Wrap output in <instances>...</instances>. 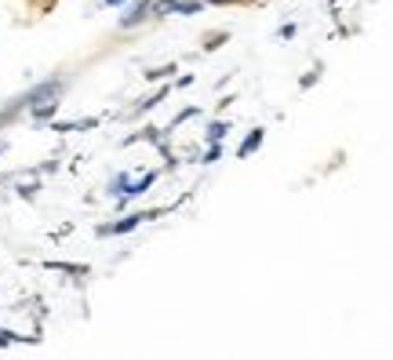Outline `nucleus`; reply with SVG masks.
Listing matches in <instances>:
<instances>
[{
  "label": "nucleus",
  "mask_w": 393,
  "mask_h": 360,
  "mask_svg": "<svg viewBox=\"0 0 393 360\" xmlns=\"http://www.w3.org/2000/svg\"><path fill=\"white\" fill-rule=\"evenodd\" d=\"M66 87H70L66 76H47V81L33 84L30 92H22V95H15V98H8V102H4V109H0V127H8L11 120H19L22 113H30L33 106H41V102H62Z\"/></svg>",
  "instance_id": "nucleus-1"
},
{
  "label": "nucleus",
  "mask_w": 393,
  "mask_h": 360,
  "mask_svg": "<svg viewBox=\"0 0 393 360\" xmlns=\"http://www.w3.org/2000/svg\"><path fill=\"white\" fill-rule=\"evenodd\" d=\"M157 215H164V211H160V208H153V211H131V215L117 218V222H103L95 233H98V237H124V233H131V229H138L142 222H153Z\"/></svg>",
  "instance_id": "nucleus-2"
},
{
  "label": "nucleus",
  "mask_w": 393,
  "mask_h": 360,
  "mask_svg": "<svg viewBox=\"0 0 393 360\" xmlns=\"http://www.w3.org/2000/svg\"><path fill=\"white\" fill-rule=\"evenodd\" d=\"M146 19H149V0H135V4L120 15L117 25H120V30H135V25H142Z\"/></svg>",
  "instance_id": "nucleus-3"
},
{
  "label": "nucleus",
  "mask_w": 393,
  "mask_h": 360,
  "mask_svg": "<svg viewBox=\"0 0 393 360\" xmlns=\"http://www.w3.org/2000/svg\"><path fill=\"white\" fill-rule=\"evenodd\" d=\"M157 178H160L157 171H146L142 178H128V186H124V193H120V197H124V200H131V197H142V193H146L149 186H153Z\"/></svg>",
  "instance_id": "nucleus-4"
},
{
  "label": "nucleus",
  "mask_w": 393,
  "mask_h": 360,
  "mask_svg": "<svg viewBox=\"0 0 393 360\" xmlns=\"http://www.w3.org/2000/svg\"><path fill=\"white\" fill-rule=\"evenodd\" d=\"M262 142H266V131H262V127H255V131H248V138L237 146V157H240V160H244V157H251V153H255Z\"/></svg>",
  "instance_id": "nucleus-5"
},
{
  "label": "nucleus",
  "mask_w": 393,
  "mask_h": 360,
  "mask_svg": "<svg viewBox=\"0 0 393 360\" xmlns=\"http://www.w3.org/2000/svg\"><path fill=\"white\" fill-rule=\"evenodd\" d=\"M168 95H171V84H168V87H160V92H157L153 98H142V102H138V106L131 109V117H142V113H149L153 106H160V102L168 98Z\"/></svg>",
  "instance_id": "nucleus-6"
},
{
  "label": "nucleus",
  "mask_w": 393,
  "mask_h": 360,
  "mask_svg": "<svg viewBox=\"0 0 393 360\" xmlns=\"http://www.w3.org/2000/svg\"><path fill=\"white\" fill-rule=\"evenodd\" d=\"M175 15H204V0H179Z\"/></svg>",
  "instance_id": "nucleus-7"
},
{
  "label": "nucleus",
  "mask_w": 393,
  "mask_h": 360,
  "mask_svg": "<svg viewBox=\"0 0 393 360\" xmlns=\"http://www.w3.org/2000/svg\"><path fill=\"white\" fill-rule=\"evenodd\" d=\"M226 131H230V124H226V120H211L208 131H204V138H208V142H222Z\"/></svg>",
  "instance_id": "nucleus-8"
},
{
  "label": "nucleus",
  "mask_w": 393,
  "mask_h": 360,
  "mask_svg": "<svg viewBox=\"0 0 393 360\" xmlns=\"http://www.w3.org/2000/svg\"><path fill=\"white\" fill-rule=\"evenodd\" d=\"M55 113H59V102H41V106L30 109V117L33 120H47V117H55Z\"/></svg>",
  "instance_id": "nucleus-9"
},
{
  "label": "nucleus",
  "mask_w": 393,
  "mask_h": 360,
  "mask_svg": "<svg viewBox=\"0 0 393 360\" xmlns=\"http://www.w3.org/2000/svg\"><path fill=\"white\" fill-rule=\"evenodd\" d=\"M226 41H230V33H226V30H215V33L204 36V51H219Z\"/></svg>",
  "instance_id": "nucleus-10"
},
{
  "label": "nucleus",
  "mask_w": 393,
  "mask_h": 360,
  "mask_svg": "<svg viewBox=\"0 0 393 360\" xmlns=\"http://www.w3.org/2000/svg\"><path fill=\"white\" fill-rule=\"evenodd\" d=\"M171 73H175V62H171V66H157V70H149V73H146V81H168Z\"/></svg>",
  "instance_id": "nucleus-11"
},
{
  "label": "nucleus",
  "mask_w": 393,
  "mask_h": 360,
  "mask_svg": "<svg viewBox=\"0 0 393 360\" xmlns=\"http://www.w3.org/2000/svg\"><path fill=\"white\" fill-rule=\"evenodd\" d=\"M47 269H62V273H87V266H73V262H44Z\"/></svg>",
  "instance_id": "nucleus-12"
},
{
  "label": "nucleus",
  "mask_w": 393,
  "mask_h": 360,
  "mask_svg": "<svg viewBox=\"0 0 393 360\" xmlns=\"http://www.w3.org/2000/svg\"><path fill=\"white\" fill-rule=\"evenodd\" d=\"M128 178H131L128 171H120V175H117V178H113V182H109V193H117V197H120V193H124V186H128Z\"/></svg>",
  "instance_id": "nucleus-13"
},
{
  "label": "nucleus",
  "mask_w": 393,
  "mask_h": 360,
  "mask_svg": "<svg viewBox=\"0 0 393 360\" xmlns=\"http://www.w3.org/2000/svg\"><path fill=\"white\" fill-rule=\"evenodd\" d=\"M317 81H321V66H317V70H310L306 76H302V81H299V87H302V92H306V87H313Z\"/></svg>",
  "instance_id": "nucleus-14"
},
{
  "label": "nucleus",
  "mask_w": 393,
  "mask_h": 360,
  "mask_svg": "<svg viewBox=\"0 0 393 360\" xmlns=\"http://www.w3.org/2000/svg\"><path fill=\"white\" fill-rule=\"evenodd\" d=\"M36 189H41V186H36V182H19V197H26V200H33V197H36Z\"/></svg>",
  "instance_id": "nucleus-15"
},
{
  "label": "nucleus",
  "mask_w": 393,
  "mask_h": 360,
  "mask_svg": "<svg viewBox=\"0 0 393 360\" xmlns=\"http://www.w3.org/2000/svg\"><path fill=\"white\" fill-rule=\"evenodd\" d=\"M197 113H200L197 106H189V109H182V113H179V117H175V120H171V127H179V124H186L189 117H197Z\"/></svg>",
  "instance_id": "nucleus-16"
},
{
  "label": "nucleus",
  "mask_w": 393,
  "mask_h": 360,
  "mask_svg": "<svg viewBox=\"0 0 393 360\" xmlns=\"http://www.w3.org/2000/svg\"><path fill=\"white\" fill-rule=\"evenodd\" d=\"M222 157V149H219V142H211V149L204 153V164H215V160H219Z\"/></svg>",
  "instance_id": "nucleus-17"
},
{
  "label": "nucleus",
  "mask_w": 393,
  "mask_h": 360,
  "mask_svg": "<svg viewBox=\"0 0 393 360\" xmlns=\"http://www.w3.org/2000/svg\"><path fill=\"white\" fill-rule=\"evenodd\" d=\"M277 33H281L284 41H291V36H295V22H288V25H281V30H277Z\"/></svg>",
  "instance_id": "nucleus-18"
},
{
  "label": "nucleus",
  "mask_w": 393,
  "mask_h": 360,
  "mask_svg": "<svg viewBox=\"0 0 393 360\" xmlns=\"http://www.w3.org/2000/svg\"><path fill=\"white\" fill-rule=\"evenodd\" d=\"M189 84H193V73H182V76H179V84H175V87H189Z\"/></svg>",
  "instance_id": "nucleus-19"
},
{
  "label": "nucleus",
  "mask_w": 393,
  "mask_h": 360,
  "mask_svg": "<svg viewBox=\"0 0 393 360\" xmlns=\"http://www.w3.org/2000/svg\"><path fill=\"white\" fill-rule=\"evenodd\" d=\"M204 4H244V0H204Z\"/></svg>",
  "instance_id": "nucleus-20"
},
{
  "label": "nucleus",
  "mask_w": 393,
  "mask_h": 360,
  "mask_svg": "<svg viewBox=\"0 0 393 360\" xmlns=\"http://www.w3.org/2000/svg\"><path fill=\"white\" fill-rule=\"evenodd\" d=\"M103 4H109V8H113V4H124V0H103Z\"/></svg>",
  "instance_id": "nucleus-21"
},
{
  "label": "nucleus",
  "mask_w": 393,
  "mask_h": 360,
  "mask_svg": "<svg viewBox=\"0 0 393 360\" xmlns=\"http://www.w3.org/2000/svg\"><path fill=\"white\" fill-rule=\"evenodd\" d=\"M8 149V138H0V153H4Z\"/></svg>",
  "instance_id": "nucleus-22"
}]
</instances>
